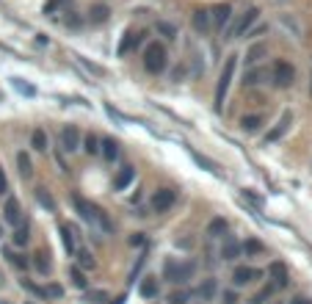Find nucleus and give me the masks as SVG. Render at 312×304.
<instances>
[{"mask_svg": "<svg viewBox=\"0 0 312 304\" xmlns=\"http://www.w3.org/2000/svg\"><path fill=\"white\" fill-rule=\"evenodd\" d=\"M235 64H238V55H235V53L227 55V61H224V69H221V75H218V86H216V111H221V108H224V97H227L229 83H232Z\"/></svg>", "mask_w": 312, "mask_h": 304, "instance_id": "1", "label": "nucleus"}, {"mask_svg": "<svg viewBox=\"0 0 312 304\" xmlns=\"http://www.w3.org/2000/svg\"><path fill=\"white\" fill-rule=\"evenodd\" d=\"M166 64H168L166 47H163V44H157V42H152L150 47L144 50V66H147V72H152V75H160V72L166 69Z\"/></svg>", "mask_w": 312, "mask_h": 304, "instance_id": "2", "label": "nucleus"}, {"mask_svg": "<svg viewBox=\"0 0 312 304\" xmlns=\"http://www.w3.org/2000/svg\"><path fill=\"white\" fill-rule=\"evenodd\" d=\"M166 280L171 282H188L193 277V266L191 263H174V260H166V269H163Z\"/></svg>", "mask_w": 312, "mask_h": 304, "instance_id": "3", "label": "nucleus"}, {"mask_svg": "<svg viewBox=\"0 0 312 304\" xmlns=\"http://www.w3.org/2000/svg\"><path fill=\"white\" fill-rule=\"evenodd\" d=\"M271 75H274V83L279 86V89H288V86H293V80H296V69L288 64V61H276Z\"/></svg>", "mask_w": 312, "mask_h": 304, "instance_id": "4", "label": "nucleus"}, {"mask_svg": "<svg viewBox=\"0 0 312 304\" xmlns=\"http://www.w3.org/2000/svg\"><path fill=\"white\" fill-rule=\"evenodd\" d=\"M290 125H293V113L288 111V113H282V119H279V122H276V125L268 130V136H265V144H274V141H279V138H282L285 133L290 130Z\"/></svg>", "mask_w": 312, "mask_h": 304, "instance_id": "5", "label": "nucleus"}, {"mask_svg": "<svg viewBox=\"0 0 312 304\" xmlns=\"http://www.w3.org/2000/svg\"><path fill=\"white\" fill-rule=\"evenodd\" d=\"M257 8H249L246 14H243V17H240V22L235 25L232 30H229V39H238V36H243V33H249V30H252V25L257 22Z\"/></svg>", "mask_w": 312, "mask_h": 304, "instance_id": "6", "label": "nucleus"}, {"mask_svg": "<svg viewBox=\"0 0 312 304\" xmlns=\"http://www.w3.org/2000/svg\"><path fill=\"white\" fill-rule=\"evenodd\" d=\"M177 194L171 191V188H160V191H155V197H152V208L157 210V213H166L171 205H174Z\"/></svg>", "mask_w": 312, "mask_h": 304, "instance_id": "7", "label": "nucleus"}, {"mask_svg": "<svg viewBox=\"0 0 312 304\" xmlns=\"http://www.w3.org/2000/svg\"><path fill=\"white\" fill-rule=\"evenodd\" d=\"M257 277H263V271H260V269H249V266H238V269L232 271V282H235V288L249 285V282L257 280Z\"/></svg>", "mask_w": 312, "mask_h": 304, "instance_id": "8", "label": "nucleus"}, {"mask_svg": "<svg viewBox=\"0 0 312 304\" xmlns=\"http://www.w3.org/2000/svg\"><path fill=\"white\" fill-rule=\"evenodd\" d=\"M61 147H64L66 152H75V149L80 147V130L75 125H69V127L61 130Z\"/></svg>", "mask_w": 312, "mask_h": 304, "instance_id": "9", "label": "nucleus"}, {"mask_svg": "<svg viewBox=\"0 0 312 304\" xmlns=\"http://www.w3.org/2000/svg\"><path fill=\"white\" fill-rule=\"evenodd\" d=\"M3 221L11 227H19V221H22V213H19V205L14 197L6 199V208H3Z\"/></svg>", "mask_w": 312, "mask_h": 304, "instance_id": "10", "label": "nucleus"}, {"mask_svg": "<svg viewBox=\"0 0 312 304\" xmlns=\"http://www.w3.org/2000/svg\"><path fill=\"white\" fill-rule=\"evenodd\" d=\"M72 202H75V210L80 213V219H83V221H89V224H94V208H97V205L86 202V199L80 197V194H75V197H72Z\"/></svg>", "mask_w": 312, "mask_h": 304, "instance_id": "11", "label": "nucleus"}, {"mask_svg": "<svg viewBox=\"0 0 312 304\" xmlns=\"http://www.w3.org/2000/svg\"><path fill=\"white\" fill-rule=\"evenodd\" d=\"M229 19H232V6H216V11L210 14V22L216 25L218 30H224V25H229Z\"/></svg>", "mask_w": 312, "mask_h": 304, "instance_id": "12", "label": "nucleus"}, {"mask_svg": "<svg viewBox=\"0 0 312 304\" xmlns=\"http://www.w3.org/2000/svg\"><path fill=\"white\" fill-rule=\"evenodd\" d=\"M136 180V169L133 166H125V169H119V174L114 177V191H125L127 185Z\"/></svg>", "mask_w": 312, "mask_h": 304, "instance_id": "13", "label": "nucleus"}, {"mask_svg": "<svg viewBox=\"0 0 312 304\" xmlns=\"http://www.w3.org/2000/svg\"><path fill=\"white\" fill-rule=\"evenodd\" d=\"M210 14L207 11H202V8H199V11H193V30H196V33H207V30H210Z\"/></svg>", "mask_w": 312, "mask_h": 304, "instance_id": "14", "label": "nucleus"}, {"mask_svg": "<svg viewBox=\"0 0 312 304\" xmlns=\"http://www.w3.org/2000/svg\"><path fill=\"white\" fill-rule=\"evenodd\" d=\"M221 257H224V260H238V257H240V244H238V241H235V238H224Z\"/></svg>", "mask_w": 312, "mask_h": 304, "instance_id": "15", "label": "nucleus"}, {"mask_svg": "<svg viewBox=\"0 0 312 304\" xmlns=\"http://www.w3.org/2000/svg\"><path fill=\"white\" fill-rule=\"evenodd\" d=\"M268 274L276 280V282H274L276 288H285V285H288V269H285L282 263H271V266H268Z\"/></svg>", "mask_w": 312, "mask_h": 304, "instance_id": "16", "label": "nucleus"}, {"mask_svg": "<svg viewBox=\"0 0 312 304\" xmlns=\"http://www.w3.org/2000/svg\"><path fill=\"white\" fill-rule=\"evenodd\" d=\"M30 147L36 149V152H44V149H47V133H44L42 127H36V130L30 133Z\"/></svg>", "mask_w": 312, "mask_h": 304, "instance_id": "17", "label": "nucleus"}, {"mask_svg": "<svg viewBox=\"0 0 312 304\" xmlns=\"http://www.w3.org/2000/svg\"><path fill=\"white\" fill-rule=\"evenodd\" d=\"M204 233H207V238H218V235H224V233H227V219H213Z\"/></svg>", "mask_w": 312, "mask_h": 304, "instance_id": "18", "label": "nucleus"}, {"mask_svg": "<svg viewBox=\"0 0 312 304\" xmlns=\"http://www.w3.org/2000/svg\"><path fill=\"white\" fill-rule=\"evenodd\" d=\"M213 293H216V280H204L202 285L196 288V296L202 299V302H210Z\"/></svg>", "mask_w": 312, "mask_h": 304, "instance_id": "19", "label": "nucleus"}, {"mask_svg": "<svg viewBox=\"0 0 312 304\" xmlns=\"http://www.w3.org/2000/svg\"><path fill=\"white\" fill-rule=\"evenodd\" d=\"M94 224L100 227L102 233H111V230H114V224H111V219L105 216V210H102V208H94Z\"/></svg>", "mask_w": 312, "mask_h": 304, "instance_id": "20", "label": "nucleus"}, {"mask_svg": "<svg viewBox=\"0 0 312 304\" xmlns=\"http://www.w3.org/2000/svg\"><path fill=\"white\" fill-rule=\"evenodd\" d=\"M100 152L108 158V161H116V155H119V144H116L114 138H105V141H102V147H100Z\"/></svg>", "mask_w": 312, "mask_h": 304, "instance_id": "21", "label": "nucleus"}, {"mask_svg": "<svg viewBox=\"0 0 312 304\" xmlns=\"http://www.w3.org/2000/svg\"><path fill=\"white\" fill-rule=\"evenodd\" d=\"M138 291H141V296H144V299H155V296H157V280L147 277V280L141 282V288H138Z\"/></svg>", "mask_w": 312, "mask_h": 304, "instance_id": "22", "label": "nucleus"}, {"mask_svg": "<svg viewBox=\"0 0 312 304\" xmlns=\"http://www.w3.org/2000/svg\"><path fill=\"white\" fill-rule=\"evenodd\" d=\"M260 125H263V116H257V113H252V116H243V119H240V127H243L246 133H254Z\"/></svg>", "mask_w": 312, "mask_h": 304, "instance_id": "23", "label": "nucleus"}, {"mask_svg": "<svg viewBox=\"0 0 312 304\" xmlns=\"http://www.w3.org/2000/svg\"><path fill=\"white\" fill-rule=\"evenodd\" d=\"M138 42H141V36H136L133 30H130V33H125V42L119 44V55H127V53H130V47H133V44H138Z\"/></svg>", "mask_w": 312, "mask_h": 304, "instance_id": "24", "label": "nucleus"}, {"mask_svg": "<svg viewBox=\"0 0 312 304\" xmlns=\"http://www.w3.org/2000/svg\"><path fill=\"white\" fill-rule=\"evenodd\" d=\"M157 33H163L171 42V39H177V28L171 22H166V19H157Z\"/></svg>", "mask_w": 312, "mask_h": 304, "instance_id": "25", "label": "nucleus"}, {"mask_svg": "<svg viewBox=\"0 0 312 304\" xmlns=\"http://www.w3.org/2000/svg\"><path fill=\"white\" fill-rule=\"evenodd\" d=\"M36 260H33V266H36L39 274H47L50 271V255H44V252H39V255H33Z\"/></svg>", "mask_w": 312, "mask_h": 304, "instance_id": "26", "label": "nucleus"}, {"mask_svg": "<svg viewBox=\"0 0 312 304\" xmlns=\"http://www.w3.org/2000/svg\"><path fill=\"white\" fill-rule=\"evenodd\" d=\"M17 166H19V174H22V177H30V174H33V169H30V158L25 155V152H19V155H17Z\"/></svg>", "mask_w": 312, "mask_h": 304, "instance_id": "27", "label": "nucleus"}, {"mask_svg": "<svg viewBox=\"0 0 312 304\" xmlns=\"http://www.w3.org/2000/svg\"><path fill=\"white\" fill-rule=\"evenodd\" d=\"M61 238H64V246H66V252H69V255H72L75 252V235H72V230H69V227H61Z\"/></svg>", "mask_w": 312, "mask_h": 304, "instance_id": "28", "label": "nucleus"}, {"mask_svg": "<svg viewBox=\"0 0 312 304\" xmlns=\"http://www.w3.org/2000/svg\"><path fill=\"white\" fill-rule=\"evenodd\" d=\"M91 22H105V19H108V6H94V8H91Z\"/></svg>", "mask_w": 312, "mask_h": 304, "instance_id": "29", "label": "nucleus"}, {"mask_svg": "<svg viewBox=\"0 0 312 304\" xmlns=\"http://www.w3.org/2000/svg\"><path fill=\"white\" fill-rule=\"evenodd\" d=\"M276 291H279V288H276V285H268V288H263V291H260V293H254V299H252V302H254V304H263L265 299H271V296H274Z\"/></svg>", "mask_w": 312, "mask_h": 304, "instance_id": "30", "label": "nucleus"}, {"mask_svg": "<svg viewBox=\"0 0 312 304\" xmlns=\"http://www.w3.org/2000/svg\"><path fill=\"white\" fill-rule=\"evenodd\" d=\"M78 257H80V266H78L80 271L94 269V257H91V252H83V249H80V252H78Z\"/></svg>", "mask_w": 312, "mask_h": 304, "instance_id": "31", "label": "nucleus"}, {"mask_svg": "<svg viewBox=\"0 0 312 304\" xmlns=\"http://www.w3.org/2000/svg\"><path fill=\"white\" fill-rule=\"evenodd\" d=\"M36 199H39V202H42L47 210H55V199L50 197V194L44 191V188H36Z\"/></svg>", "mask_w": 312, "mask_h": 304, "instance_id": "32", "label": "nucleus"}, {"mask_svg": "<svg viewBox=\"0 0 312 304\" xmlns=\"http://www.w3.org/2000/svg\"><path fill=\"white\" fill-rule=\"evenodd\" d=\"M28 227H17V230H14V246H25L28 244Z\"/></svg>", "mask_w": 312, "mask_h": 304, "instance_id": "33", "label": "nucleus"}, {"mask_svg": "<svg viewBox=\"0 0 312 304\" xmlns=\"http://www.w3.org/2000/svg\"><path fill=\"white\" fill-rule=\"evenodd\" d=\"M263 53H265V44H254V47L246 53V61H249V64H257V61H260V55H263Z\"/></svg>", "mask_w": 312, "mask_h": 304, "instance_id": "34", "label": "nucleus"}, {"mask_svg": "<svg viewBox=\"0 0 312 304\" xmlns=\"http://www.w3.org/2000/svg\"><path fill=\"white\" fill-rule=\"evenodd\" d=\"M42 296H47V299H61V296H64V288H61V285H47V288H42Z\"/></svg>", "mask_w": 312, "mask_h": 304, "instance_id": "35", "label": "nucleus"}, {"mask_svg": "<svg viewBox=\"0 0 312 304\" xmlns=\"http://www.w3.org/2000/svg\"><path fill=\"white\" fill-rule=\"evenodd\" d=\"M86 152H89V155H97V152H100V138L97 136H86Z\"/></svg>", "mask_w": 312, "mask_h": 304, "instance_id": "36", "label": "nucleus"}, {"mask_svg": "<svg viewBox=\"0 0 312 304\" xmlns=\"http://www.w3.org/2000/svg\"><path fill=\"white\" fill-rule=\"evenodd\" d=\"M240 249L246 252V255H260V252H263V244H260V241H246Z\"/></svg>", "mask_w": 312, "mask_h": 304, "instance_id": "37", "label": "nucleus"}, {"mask_svg": "<svg viewBox=\"0 0 312 304\" xmlns=\"http://www.w3.org/2000/svg\"><path fill=\"white\" fill-rule=\"evenodd\" d=\"M191 158H193V161H196V163H199V166H204V169H210V172H218V169H216V163H213V161H207V158L196 155V152H191Z\"/></svg>", "mask_w": 312, "mask_h": 304, "instance_id": "38", "label": "nucleus"}, {"mask_svg": "<svg viewBox=\"0 0 312 304\" xmlns=\"http://www.w3.org/2000/svg\"><path fill=\"white\" fill-rule=\"evenodd\" d=\"M260 78H263V72L254 69V72H249L246 78H243V83H246V86H257V83H260Z\"/></svg>", "mask_w": 312, "mask_h": 304, "instance_id": "39", "label": "nucleus"}, {"mask_svg": "<svg viewBox=\"0 0 312 304\" xmlns=\"http://www.w3.org/2000/svg\"><path fill=\"white\" fill-rule=\"evenodd\" d=\"M72 282H75L78 288H86V277H83V271H80L78 266L72 269Z\"/></svg>", "mask_w": 312, "mask_h": 304, "instance_id": "40", "label": "nucleus"}, {"mask_svg": "<svg viewBox=\"0 0 312 304\" xmlns=\"http://www.w3.org/2000/svg\"><path fill=\"white\" fill-rule=\"evenodd\" d=\"M8 260H11V266H17V269H28V260H25L22 255H6Z\"/></svg>", "mask_w": 312, "mask_h": 304, "instance_id": "41", "label": "nucleus"}, {"mask_svg": "<svg viewBox=\"0 0 312 304\" xmlns=\"http://www.w3.org/2000/svg\"><path fill=\"white\" fill-rule=\"evenodd\" d=\"M89 302H94V304L108 302V293H105V291H91V293H89Z\"/></svg>", "mask_w": 312, "mask_h": 304, "instance_id": "42", "label": "nucleus"}, {"mask_svg": "<svg viewBox=\"0 0 312 304\" xmlns=\"http://www.w3.org/2000/svg\"><path fill=\"white\" fill-rule=\"evenodd\" d=\"M185 302H188V293H185V291L171 293V296H168V304H185Z\"/></svg>", "mask_w": 312, "mask_h": 304, "instance_id": "43", "label": "nucleus"}, {"mask_svg": "<svg viewBox=\"0 0 312 304\" xmlns=\"http://www.w3.org/2000/svg\"><path fill=\"white\" fill-rule=\"evenodd\" d=\"M221 304H238V293H235V291H224L221 293Z\"/></svg>", "mask_w": 312, "mask_h": 304, "instance_id": "44", "label": "nucleus"}, {"mask_svg": "<svg viewBox=\"0 0 312 304\" xmlns=\"http://www.w3.org/2000/svg\"><path fill=\"white\" fill-rule=\"evenodd\" d=\"M14 86H17L19 91H25V94H33V89H30L28 83H22V80H14Z\"/></svg>", "mask_w": 312, "mask_h": 304, "instance_id": "45", "label": "nucleus"}, {"mask_svg": "<svg viewBox=\"0 0 312 304\" xmlns=\"http://www.w3.org/2000/svg\"><path fill=\"white\" fill-rule=\"evenodd\" d=\"M6 188H8V180L3 174V169H0V194H6Z\"/></svg>", "mask_w": 312, "mask_h": 304, "instance_id": "46", "label": "nucleus"}, {"mask_svg": "<svg viewBox=\"0 0 312 304\" xmlns=\"http://www.w3.org/2000/svg\"><path fill=\"white\" fill-rule=\"evenodd\" d=\"M130 244H133V246H141V244H144V233H136V235L130 238Z\"/></svg>", "mask_w": 312, "mask_h": 304, "instance_id": "47", "label": "nucleus"}, {"mask_svg": "<svg viewBox=\"0 0 312 304\" xmlns=\"http://www.w3.org/2000/svg\"><path fill=\"white\" fill-rule=\"evenodd\" d=\"M290 304H312V302H307V299H293Z\"/></svg>", "mask_w": 312, "mask_h": 304, "instance_id": "48", "label": "nucleus"}, {"mask_svg": "<svg viewBox=\"0 0 312 304\" xmlns=\"http://www.w3.org/2000/svg\"><path fill=\"white\" fill-rule=\"evenodd\" d=\"M310 94H312V80H310Z\"/></svg>", "mask_w": 312, "mask_h": 304, "instance_id": "49", "label": "nucleus"}]
</instances>
